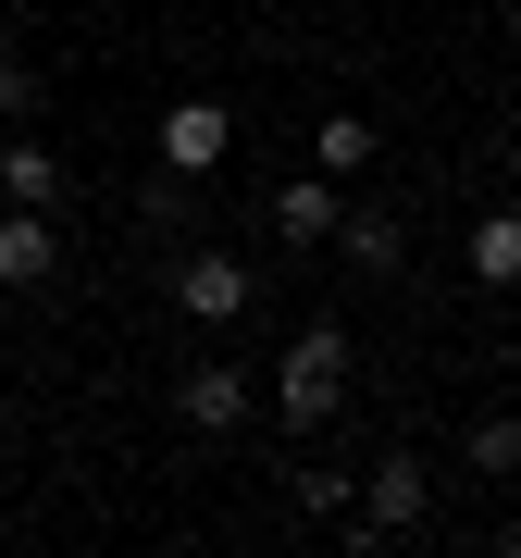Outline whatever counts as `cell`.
Masks as SVG:
<instances>
[{"label": "cell", "instance_id": "obj_16", "mask_svg": "<svg viewBox=\"0 0 521 558\" xmlns=\"http://www.w3.org/2000/svg\"><path fill=\"white\" fill-rule=\"evenodd\" d=\"M509 13H521V0H509Z\"/></svg>", "mask_w": 521, "mask_h": 558}, {"label": "cell", "instance_id": "obj_14", "mask_svg": "<svg viewBox=\"0 0 521 558\" xmlns=\"http://www.w3.org/2000/svg\"><path fill=\"white\" fill-rule=\"evenodd\" d=\"M38 100H50V87H38V62H25V50H0V124H38Z\"/></svg>", "mask_w": 521, "mask_h": 558}, {"label": "cell", "instance_id": "obj_3", "mask_svg": "<svg viewBox=\"0 0 521 558\" xmlns=\"http://www.w3.org/2000/svg\"><path fill=\"white\" fill-rule=\"evenodd\" d=\"M249 299H260V286H249L237 248H186V260H174V311H186V323H237Z\"/></svg>", "mask_w": 521, "mask_h": 558}, {"label": "cell", "instance_id": "obj_4", "mask_svg": "<svg viewBox=\"0 0 521 558\" xmlns=\"http://www.w3.org/2000/svg\"><path fill=\"white\" fill-rule=\"evenodd\" d=\"M174 422H186V435H237V422H249V373H237V360H186V373H174Z\"/></svg>", "mask_w": 521, "mask_h": 558}, {"label": "cell", "instance_id": "obj_11", "mask_svg": "<svg viewBox=\"0 0 521 558\" xmlns=\"http://www.w3.org/2000/svg\"><path fill=\"white\" fill-rule=\"evenodd\" d=\"M137 223H149V236H186V223H199V174H174V161H161V174L137 186Z\"/></svg>", "mask_w": 521, "mask_h": 558}, {"label": "cell", "instance_id": "obj_8", "mask_svg": "<svg viewBox=\"0 0 521 558\" xmlns=\"http://www.w3.org/2000/svg\"><path fill=\"white\" fill-rule=\"evenodd\" d=\"M223 149H237V112L223 100H174L161 112V161H174V174H211Z\"/></svg>", "mask_w": 521, "mask_h": 558}, {"label": "cell", "instance_id": "obj_5", "mask_svg": "<svg viewBox=\"0 0 521 558\" xmlns=\"http://www.w3.org/2000/svg\"><path fill=\"white\" fill-rule=\"evenodd\" d=\"M50 274H62V211H13V199H0V286L38 299Z\"/></svg>", "mask_w": 521, "mask_h": 558}, {"label": "cell", "instance_id": "obj_12", "mask_svg": "<svg viewBox=\"0 0 521 558\" xmlns=\"http://www.w3.org/2000/svg\"><path fill=\"white\" fill-rule=\"evenodd\" d=\"M311 161H323V174H361V161H373V124H361V112H323Z\"/></svg>", "mask_w": 521, "mask_h": 558}, {"label": "cell", "instance_id": "obj_13", "mask_svg": "<svg viewBox=\"0 0 521 558\" xmlns=\"http://www.w3.org/2000/svg\"><path fill=\"white\" fill-rule=\"evenodd\" d=\"M460 459H472V472H521V410H484Z\"/></svg>", "mask_w": 521, "mask_h": 558}, {"label": "cell", "instance_id": "obj_15", "mask_svg": "<svg viewBox=\"0 0 521 558\" xmlns=\"http://www.w3.org/2000/svg\"><path fill=\"white\" fill-rule=\"evenodd\" d=\"M299 509H323V521H348L361 497H348V472H299Z\"/></svg>", "mask_w": 521, "mask_h": 558}, {"label": "cell", "instance_id": "obj_2", "mask_svg": "<svg viewBox=\"0 0 521 558\" xmlns=\"http://www.w3.org/2000/svg\"><path fill=\"white\" fill-rule=\"evenodd\" d=\"M435 521V472L398 447V459H373V484H361V509H348V546H398Z\"/></svg>", "mask_w": 521, "mask_h": 558}, {"label": "cell", "instance_id": "obj_6", "mask_svg": "<svg viewBox=\"0 0 521 558\" xmlns=\"http://www.w3.org/2000/svg\"><path fill=\"white\" fill-rule=\"evenodd\" d=\"M336 248H348V274H373V286L410 274V223L385 211V199H348V211H336Z\"/></svg>", "mask_w": 521, "mask_h": 558}, {"label": "cell", "instance_id": "obj_9", "mask_svg": "<svg viewBox=\"0 0 521 558\" xmlns=\"http://www.w3.org/2000/svg\"><path fill=\"white\" fill-rule=\"evenodd\" d=\"M336 211H348L336 174H286V186H274V236H286V248H336Z\"/></svg>", "mask_w": 521, "mask_h": 558}, {"label": "cell", "instance_id": "obj_7", "mask_svg": "<svg viewBox=\"0 0 521 558\" xmlns=\"http://www.w3.org/2000/svg\"><path fill=\"white\" fill-rule=\"evenodd\" d=\"M0 199H13V211H62V149L38 137V124L0 137Z\"/></svg>", "mask_w": 521, "mask_h": 558}, {"label": "cell", "instance_id": "obj_10", "mask_svg": "<svg viewBox=\"0 0 521 558\" xmlns=\"http://www.w3.org/2000/svg\"><path fill=\"white\" fill-rule=\"evenodd\" d=\"M460 260H472V286H497V299H509V286H521V211H484Z\"/></svg>", "mask_w": 521, "mask_h": 558}, {"label": "cell", "instance_id": "obj_1", "mask_svg": "<svg viewBox=\"0 0 521 558\" xmlns=\"http://www.w3.org/2000/svg\"><path fill=\"white\" fill-rule=\"evenodd\" d=\"M274 410L299 422V435L348 410V323H299V336H286V360H274Z\"/></svg>", "mask_w": 521, "mask_h": 558}]
</instances>
